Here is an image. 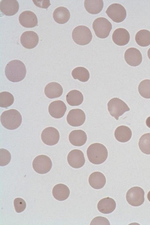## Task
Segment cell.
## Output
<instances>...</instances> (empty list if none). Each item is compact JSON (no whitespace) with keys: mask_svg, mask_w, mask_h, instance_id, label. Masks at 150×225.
I'll list each match as a JSON object with an SVG mask.
<instances>
[{"mask_svg":"<svg viewBox=\"0 0 150 225\" xmlns=\"http://www.w3.org/2000/svg\"><path fill=\"white\" fill-rule=\"evenodd\" d=\"M34 170L40 174H45L51 169L52 163L50 158L45 155H40L34 159L32 164Z\"/></svg>","mask_w":150,"mask_h":225,"instance_id":"cell-8","label":"cell"},{"mask_svg":"<svg viewBox=\"0 0 150 225\" xmlns=\"http://www.w3.org/2000/svg\"><path fill=\"white\" fill-rule=\"evenodd\" d=\"M66 100L71 106H76L81 104L83 101L82 94L77 90H74L70 91L67 94Z\"/></svg>","mask_w":150,"mask_h":225,"instance_id":"cell-26","label":"cell"},{"mask_svg":"<svg viewBox=\"0 0 150 225\" xmlns=\"http://www.w3.org/2000/svg\"><path fill=\"white\" fill-rule=\"evenodd\" d=\"M67 160L69 165L75 168L81 167L84 165L85 162L83 152L77 149L73 150L69 152Z\"/></svg>","mask_w":150,"mask_h":225,"instance_id":"cell-12","label":"cell"},{"mask_svg":"<svg viewBox=\"0 0 150 225\" xmlns=\"http://www.w3.org/2000/svg\"><path fill=\"white\" fill-rule=\"evenodd\" d=\"M139 146L141 151L146 154H150V133L142 135L139 139Z\"/></svg>","mask_w":150,"mask_h":225,"instance_id":"cell-30","label":"cell"},{"mask_svg":"<svg viewBox=\"0 0 150 225\" xmlns=\"http://www.w3.org/2000/svg\"><path fill=\"white\" fill-rule=\"evenodd\" d=\"M14 98L13 96L10 93L4 91L0 93V106L6 108L12 105L13 103Z\"/></svg>","mask_w":150,"mask_h":225,"instance_id":"cell-31","label":"cell"},{"mask_svg":"<svg viewBox=\"0 0 150 225\" xmlns=\"http://www.w3.org/2000/svg\"><path fill=\"white\" fill-rule=\"evenodd\" d=\"M70 143L76 146H81L84 145L87 139L86 133L83 131L79 129L71 131L69 137Z\"/></svg>","mask_w":150,"mask_h":225,"instance_id":"cell-19","label":"cell"},{"mask_svg":"<svg viewBox=\"0 0 150 225\" xmlns=\"http://www.w3.org/2000/svg\"><path fill=\"white\" fill-rule=\"evenodd\" d=\"M16 211L21 213L23 211L26 207V203L25 200L21 198H15L13 202Z\"/></svg>","mask_w":150,"mask_h":225,"instance_id":"cell-34","label":"cell"},{"mask_svg":"<svg viewBox=\"0 0 150 225\" xmlns=\"http://www.w3.org/2000/svg\"><path fill=\"white\" fill-rule=\"evenodd\" d=\"M138 90L142 97L150 98V80L145 79L142 81L139 85Z\"/></svg>","mask_w":150,"mask_h":225,"instance_id":"cell-32","label":"cell"},{"mask_svg":"<svg viewBox=\"0 0 150 225\" xmlns=\"http://www.w3.org/2000/svg\"><path fill=\"white\" fill-rule=\"evenodd\" d=\"M72 38L77 44L85 45L89 43L92 38V33L87 26L79 25L75 27L72 32Z\"/></svg>","mask_w":150,"mask_h":225,"instance_id":"cell-4","label":"cell"},{"mask_svg":"<svg viewBox=\"0 0 150 225\" xmlns=\"http://www.w3.org/2000/svg\"><path fill=\"white\" fill-rule=\"evenodd\" d=\"M70 16L69 10L66 8L60 6L56 8L53 13V17L55 21L60 24L67 23Z\"/></svg>","mask_w":150,"mask_h":225,"instance_id":"cell-24","label":"cell"},{"mask_svg":"<svg viewBox=\"0 0 150 225\" xmlns=\"http://www.w3.org/2000/svg\"><path fill=\"white\" fill-rule=\"evenodd\" d=\"M52 193L56 199L62 201L66 200L69 197L70 192L67 185L63 184H58L54 186Z\"/></svg>","mask_w":150,"mask_h":225,"instance_id":"cell-23","label":"cell"},{"mask_svg":"<svg viewBox=\"0 0 150 225\" xmlns=\"http://www.w3.org/2000/svg\"><path fill=\"white\" fill-rule=\"evenodd\" d=\"M108 108L110 115L118 120L120 116L130 110L127 105L123 101L117 98L111 99L108 103Z\"/></svg>","mask_w":150,"mask_h":225,"instance_id":"cell-5","label":"cell"},{"mask_svg":"<svg viewBox=\"0 0 150 225\" xmlns=\"http://www.w3.org/2000/svg\"><path fill=\"white\" fill-rule=\"evenodd\" d=\"M19 21L22 26L27 28L34 27L38 23L36 15L30 11H25L21 13L19 15Z\"/></svg>","mask_w":150,"mask_h":225,"instance_id":"cell-15","label":"cell"},{"mask_svg":"<svg viewBox=\"0 0 150 225\" xmlns=\"http://www.w3.org/2000/svg\"><path fill=\"white\" fill-rule=\"evenodd\" d=\"M5 72L8 80L12 82H16L22 81L25 78L26 70L25 64L22 61L15 59L7 64Z\"/></svg>","mask_w":150,"mask_h":225,"instance_id":"cell-1","label":"cell"},{"mask_svg":"<svg viewBox=\"0 0 150 225\" xmlns=\"http://www.w3.org/2000/svg\"><path fill=\"white\" fill-rule=\"evenodd\" d=\"M84 7L90 13L97 14L102 10L103 7V0H85Z\"/></svg>","mask_w":150,"mask_h":225,"instance_id":"cell-27","label":"cell"},{"mask_svg":"<svg viewBox=\"0 0 150 225\" xmlns=\"http://www.w3.org/2000/svg\"><path fill=\"white\" fill-rule=\"evenodd\" d=\"M116 203L114 199L109 197L102 199L98 202L97 208L102 213L108 214L112 212L115 209Z\"/></svg>","mask_w":150,"mask_h":225,"instance_id":"cell-21","label":"cell"},{"mask_svg":"<svg viewBox=\"0 0 150 225\" xmlns=\"http://www.w3.org/2000/svg\"><path fill=\"white\" fill-rule=\"evenodd\" d=\"M90 224L110 225L108 220L106 218L100 216L94 218L91 222Z\"/></svg>","mask_w":150,"mask_h":225,"instance_id":"cell-35","label":"cell"},{"mask_svg":"<svg viewBox=\"0 0 150 225\" xmlns=\"http://www.w3.org/2000/svg\"><path fill=\"white\" fill-rule=\"evenodd\" d=\"M33 1L37 6L44 8H47L51 5L49 0H33Z\"/></svg>","mask_w":150,"mask_h":225,"instance_id":"cell-36","label":"cell"},{"mask_svg":"<svg viewBox=\"0 0 150 225\" xmlns=\"http://www.w3.org/2000/svg\"><path fill=\"white\" fill-rule=\"evenodd\" d=\"M124 57L127 63L133 67L138 66L142 61V56L141 52L138 49L134 47L127 49L125 52Z\"/></svg>","mask_w":150,"mask_h":225,"instance_id":"cell-14","label":"cell"},{"mask_svg":"<svg viewBox=\"0 0 150 225\" xmlns=\"http://www.w3.org/2000/svg\"><path fill=\"white\" fill-rule=\"evenodd\" d=\"M0 165L4 166L8 165L11 161V155L9 152L6 149H0Z\"/></svg>","mask_w":150,"mask_h":225,"instance_id":"cell-33","label":"cell"},{"mask_svg":"<svg viewBox=\"0 0 150 225\" xmlns=\"http://www.w3.org/2000/svg\"><path fill=\"white\" fill-rule=\"evenodd\" d=\"M19 4L16 0H2L0 3L1 11L7 16H13L18 11Z\"/></svg>","mask_w":150,"mask_h":225,"instance_id":"cell-17","label":"cell"},{"mask_svg":"<svg viewBox=\"0 0 150 225\" xmlns=\"http://www.w3.org/2000/svg\"><path fill=\"white\" fill-rule=\"evenodd\" d=\"M93 28L96 35L100 38L107 37L112 29L111 23L106 18L99 17L96 19L93 23Z\"/></svg>","mask_w":150,"mask_h":225,"instance_id":"cell-6","label":"cell"},{"mask_svg":"<svg viewBox=\"0 0 150 225\" xmlns=\"http://www.w3.org/2000/svg\"><path fill=\"white\" fill-rule=\"evenodd\" d=\"M116 139L121 142L128 141L131 138L132 132L131 129L128 127L121 125L117 127L114 133Z\"/></svg>","mask_w":150,"mask_h":225,"instance_id":"cell-25","label":"cell"},{"mask_svg":"<svg viewBox=\"0 0 150 225\" xmlns=\"http://www.w3.org/2000/svg\"><path fill=\"white\" fill-rule=\"evenodd\" d=\"M147 198L149 202H150V191L148 192L147 195Z\"/></svg>","mask_w":150,"mask_h":225,"instance_id":"cell-38","label":"cell"},{"mask_svg":"<svg viewBox=\"0 0 150 225\" xmlns=\"http://www.w3.org/2000/svg\"><path fill=\"white\" fill-rule=\"evenodd\" d=\"M146 124L147 126L150 128V116L147 118L146 120Z\"/></svg>","mask_w":150,"mask_h":225,"instance_id":"cell-37","label":"cell"},{"mask_svg":"<svg viewBox=\"0 0 150 225\" xmlns=\"http://www.w3.org/2000/svg\"><path fill=\"white\" fill-rule=\"evenodd\" d=\"M87 155L89 161L95 164H100L104 163L108 156L106 147L99 143L92 144L88 148Z\"/></svg>","mask_w":150,"mask_h":225,"instance_id":"cell-2","label":"cell"},{"mask_svg":"<svg viewBox=\"0 0 150 225\" xmlns=\"http://www.w3.org/2000/svg\"><path fill=\"white\" fill-rule=\"evenodd\" d=\"M86 120V115L84 112L80 109L71 110L67 117L68 123L73 127H79L83 125Z\"/></svg>","mask_w":150,"mask_h":225,"instance_id":"cell-11","label":"cell"},{"mask_svg":"<svg viewBox=\"0 0 150 225\" xmlns=\"http://www.w3.org/2000/svg\"><path fill=\"white\" fill-rule=\"evenodd\" d=\"M71 74L73 77L83 82L87 81L90 77V74L88 70L83 67H78L74 69Z\"/></svg>","mask_w":150,"mask_h":225,"instance_id":"cell-29","label":"cell"},{"mask_svg":"<svg viewBox=\"0 0 150 225\" xmlns=\"http://www.w3.org/2000/svg\"><path fill=\"white\" fill-rule=\"evenodd\" d=\"M113 42L117 45L123 46L127 45L129 42L130 35L126 29L120 28L116 29L112 35Z\"/></svg>","mask_w":150,"mask_h":225,"instance_id":"cell-18","label":"cell"},{"mask_svg":"<svg viewBox=\"0 0 150 225\" xmlns=\"http://www.w3.org/2000/svg\"><path fill=\"white\" fill-rule=\"evenodd\" d=\"M63 89L58 83L52 82L47 84L45 88L44 92L48 98L52 99L60 97L62 94Z\"/></svg>","mask_w":150,"mask_h":225,"instance_id":"cell-20","label":"cell"},{"mask_svg":"<svg viewBox=\"0 0 150 225\" xmlns=\"http://www.w3.org/2000/svg\"><path fill=\"white\" fill-rule=\"evenodd\" d=\"M135 40L137 43L142 47H146L150 45V32L149 30H142L136 33Z\"/></svg>","mask_w":150,"mask_h":225,"instance_id":"cell-28","label":"cell"},{"mask_svg":"<svg viewBox=\"0 0 150 225\" xmlns=\"http://www.w3.org/2000/svg\"><path fill=\"white\" fill-rule=\"evenodd\" d=\"M144 192L141 188L134 187L127 191L126 195V200L130 205L137 207L142 205L144 201Z\"/></svg>","mask_w":150,"mask_h":225,"instance_id":"cell-7","label":"cell"},{"mask_svg":"<svg viewBox=\"0 0 150 225\" xmlns=\"http://www.w3.org/2000/svg\"><path fill=\"white\" fill-rule=\"evenodd\" d=\"M65 103L61 100H57L51 103L48 107L49 114L52 117L59 119L62 117L67 110Z\"/></svg>","mask_w":150,"mask_h":225,"instance_id":"cell-16","label":"cell"},{"mask_svg":"<svg viewBox=\"0 0 150 225\" xmlns=\"http://www.w3.org/2000/svg\"><path fill=\"white\" fill-rule=\"evenodd\" d=\"M1 123L6 128L14 130L18 128L22 122V117L17 110L11 109L4 111L0 117Z\"/></svg>","mask_w":150,"mask_h":225,"instance_id":"cell-3","label":"cell"},{"mask_svg":"<svg viewBox=\"0 0 150 225\" xmlns=\"http://www.w3.org/2000/svg\"><path fill=\"white\" fill-rule=\"evenodd\" d=\"M147 54L149 58L150 59V48L148 50Z\"/></svg>","mask_w":150,"mask_h":225,"instance_id":"cell-39","label":"cell"},{"mask_svg":"<svg viewBox=\"0 0 150 225\" xmlns=\"http://www.w3.org/2000/svg\"><path fill=\"white\" fill-rule=\"evenodd\" d=\"M20 41L24 47L31 49L35 47L38 45L39 37L37 34L33 31H26L21 35Z\"/></svg>","mask_w":150,"mask_h":225,"instance_id":"cell-13","label":"cell"},{"mask_svg":"<svg viewBox=\"0 0 150 225\" xmlns=\"http://www.w3.org/2000/svg\"><path fill=\"white\" fill-rule=\"evenodd\" d=\"M106 13L113 21L118 23L123 21L127 15L125 8L118 3H114L110 5L107 8Z\"/></svg>","mask_w":150,"mask_h":225,"instance_id":"cell-9","label":"cell"},{"mask_svg":"<svg viewBox=\"0 0 150 225\" xmlns=\"http://www.w3.org/2000/svg\"><path fill=\"white\" fill-rule=\"evenodd\" d=\"M60 135L59 131L52 127L45 128L42 131L41 138L43 142L46 145L53 146L59 142Z\"/></svg>","mask_w":150,"mask_h":225,"instance_id":"cell-10","label":"cell"},{"mask_svg":"<svg viewBox=\"0 0 150 225\" xmlns=\"http://www.w3.org/2000/svg\"><path fill=\"white\" fill-rule=\"evenodd\" d=\"M88 182L92 188L96 189H99L102 188L105 185L106 179L102 173L95 172L90 175Z\"/></svg>","mask_w":150,"mask_h":225,"instance_id":"cell-22","label":"cell"}]
</instances>
